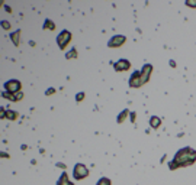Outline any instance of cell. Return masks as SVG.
Wrapping results in <instances>:
<instances>
[{
    "label": "cell",
    "mask_w": 196,
    "mask_h": 185,
    "mask_svg": "<svg viewBox=\"0 0 196 185\" xmlns=\"http://www.w3.org/2000/svg\"><path fill=\"white\" fill-rule=\"evenodd\" d=\"M196 162V151L192 147H182L179 152L174 155L172 162H168V168L177 169V168H185V166H190Z\"/></svg>",
    "instance_id": "6da1fadb"
},
{
    "label": "cell",
    "mask_w": 196,
    "mask_h": 185,
    "mask_svg": "<svg viewBox=\"0 0 196 185\" xmlns=\"http://www.w3.org/2000/svg\"><path fill=\"white\" fill-rule=\"evenodd\" d=\"M73 176H74V180H77V181L84 180V178L89 176V169L86 168L83 163H76L73 168Z\"/></svg>",
    "instance_id": "7a4b0ae2"
},
{
    "label": "cell",
    "mask_w": 196,
    "mask_h": 185,
    "mask_svg": "<svg viewBox=\"0 0 196 185\" xmlns=\"http://www.w3.org/2000/svg\"><path fill=\"white\" fill-rule=\"evenodd\" d=\"M71 33L68 32V31H62L58 36H57V44H58V48L60 49H66V46H67L70 42H71Z\"/></svg>",
    "instance_id": "3957f363"
},
{
    "label": "cell",
    "mask_w": 196,
    "mask_h": 185,
    "mask_svg": "<svg viewBox=\"0 0 196 185\" xmlns=\"http://www.w3.org/2000/svg\"><path fill=\"white\" fill-rule=\"evenodd\" d=\"M5 91L6 92H10V94H15V92H19L21 88H22V84L19 80H9V81L5 82Z\"/></svg>",
    "instance_id": "277c9868"
},
{
    "label": "cell",
    "mask_w": 196,
    "mask_h": 185,
    "mask_svg": "<svg viewBox=\"0 0 196 185\" xmlns=\"http://www.w3.org/2000/svg\"><path fill=\"white\" fill-rule=\"evenodd\" d=\"M141 85H144L142 75H141V71H135V72H132V75H131V78H129V87L140 88Z\"/></svg>",
    "instance_id": "5b68a950"
},
{
    "label": "cell",
    "mask_w": 196,
    "mask_h": 185,
    "mask_svg": "<svg viewBox=\"0 0 196 185\" xmlns=\"http://www.w3.org/2000/svg\"><path fill=\"white\" fill-rule=\"evenodd\" d=\"M125 41H126V38L123 35H115V36H112V38L109 39L107 46L109 48H119V46H122L125 44Z\"/></svg>",
    "instance_id": "8992f818"
},
{
    "label": "cell",
    "mask_w": 196,
    "mask_h": 185,
    "mask_svg": "<svg viewBox=\"0 0 196 185\" xmlns=\"http://www.w3.org/2000/svg\"><path fill=\"white\" fill-rule=\"evenodd\" d=\"M151 74H153V65L151 64H145V65L141 68V75H142V81H144V84L148 82Z\"/></svg>",
    "instance_id": "52a82bcc"
},
{
    "label": "cell",
    "mask_w": 196,
    "mask_h": 185,
    "mask_svg": "<svg viewBox=\"0 0 196 185\" xmlns=\"http://www.w3.org/2000/svg\"><path fill=\"white\" fill-rule=\"evenodd\" d=\"M115 67V71H119V72H122V71H128L131 68V62L128 60H119L118 62L113 64Z\"/></svg>",
    "instance_id": "ba28073f"
},
{
    "label": "cell",
    "mask_w": 196,
    "mask_h": 185,
    "mask_svg": "<svg viewBox=\"0 0 196 185\" xmlns=\"http://www.w3.org/2000/svg\"><path fill=\"white\" fill-rule=\"evenodd\" d=\"M2 96H3L5 98H7V100H10V101H19V100H22L23 98V92L19 91V92H15V94H10V92L3 91Z\"/></svg>",
    "instance_id": "9c48e42d"
},
{
    "label": "cell",
    "mask_w": 196,
    "mask_h": 185,
    "mask_svg": "<svg viewBox=\"0 0 196 185\" xmlns=\"http://www.w3.org/2000/svg\"><path fill=\"white\" fill-rule=\"evenodd\" d=\"M57 185H74V184L73 182H70L67 172H62L61 176H60V180H58V182H57Z\"/></svg>",
    "instance_id": "30bf717a"
},
{
    "label": "cell",
    "mask_w": 196,
    "mask_h": 185,
    "mask_svg": "<svg viewBox=\"0 0 196 185\" xmlns=\"http://www.w3.org/2000/svg\"><path fill=\"white\" fill-rule=\"evenodd\" d=\"M150 125H151L153 129H158L161 126V119L157 117V116H153V117H150Z\"/></svg>",
    "instance_id": "8fae6325"
},
{
    "label": "cell",
    "mask_w": 196,
    "mask_h": 185,
    "mask_svg": "<svg viewBox=\"0 0 196 185\" xmlns=\"http://www.w3.org/2000/svg\"><path fill=\"white\" fill-rule=\"evenodd\" d=\"M128 114H131V113H129V110H128V109H125V110H123V111H122V113H121V114L118 116L116 122H118V123H122L123 120L126 119V116H128Z\"/></svg>",
    "instance_id": "7c38bea8"
},
{
    "label": "cell",
    "mask_w": 196,
    "mask_h": 185,
    "mask_svg": "<svg viewBox=\"0 0 196 185\" xmlns=\"http://www.w3.org/2000/svg\"><path fill=\"white\" fill-rule=\"evenodd\" d=\"M19 36H21V31H16L15 33H10V39L13 41V44L16 45H19Z\"/></svg>",
    "instance_id": "4fadbf2b"
},
{
    "label": "cell",
    "mask_w": 196,
    "mask_h": 185,
    "mask_svg": "<svg viewBox=\"0 0 196 185\" xmlns=\"http://www.w3.org/2000/svg\"><path fill=\"white\" fill-rule=\"evenodd\" d=\"M44 29L47 31V29H50V31H54L55 29V23L52 22V20H50V19H47L44 23Z\"/></svg>",
    "instance_id": "5bb4252c"
},
{
    "label": "cell",
    "mask_w": 196,
    "mask_h": 185,
    "mask_svg": "<svg viewBox=\"0 0 196 185\" xmlns=\"http://www.w3.org/2000/svg\"><path fill=\"white\" fill-rule=\"evenodd\" d=\"M6 119L16 120V119H17V111H13V110H7V111H6Z\"/></svg>",
    "instance_id": "9a60e30c"
},
{
    "label": "cell",
    "mask_w": 196,
    "mask_h": 185,
    "mask_svg": "<svg viewBox=\"0 0 196 185\" xmlns=\"http://www.w3.org/2000/svg\"><path fill=\"white\" fill-rule=\"evenodd\" d=\"M66 58H67V60H71V58H77V49L73 48L71 51H70V52H67Z\"/></svg>",
    "instance_id": "2e32d148"
},
{
    "label": "cell",
    "mask_w": 196,
    "mask_h": 185,
    "mask_svg": "<svg viewBox=\"0 0 196 185\" xmlns=\"http://www.w3.org/2000/svg\"><path fill=\"white\" fill-rule=\"evenodd\" d=\"M97 185H111V180L106 178V176H103V178H100L97 181Z\"/></svg>",
    "instance_id": "e0dca14e"
},
{
    "label": "cell",
    "mask_w": 196,
    "mask_h": 185,
    "mask_svg": "<svg viewBox=\"0 0 196 185\" xmlns=\"http://www.w3.org/2000/svg\"><path fill=\"white\" fill-rule=\"evenodd\" d=\"M84 97H86V96H84V92H78L77 96H76V101H77V103H80L81 100H84Z\"/></svg>",
    "instance_id": "ac0fdd59"
},
{
    "label": "cell",
    "mask_w": 196,
    "mask_h": 185,
    "mask_svg": "<svg viewBox=\"0 0 196 185\" xmlns=\"http://www.w3.org/2000/svg\"><path fill=\"white\" fill-rule=\"evenodd\" d=\"M2 27L7 31V29H10V23L7 22V20H3V22H2Z\"/></svg>",
    "instance_id": "d6986e66"
},
{
    "label": "cell",
    "mask_w": 196,
    "mask_h": 185,
    "mask_svg": "<svg viewBox=\"0 0 196 185\" xmlns=\"http://www.w3.org/2000/svg\"><path fill=\"white\" fill-rule=\"evenodd\" d=\"M186 6H190V7H196V0H187Z\"/></svg>",
    "instance_id": "ffe728a7"
},
{
    "label": "cell",
    "mask_w": 196,
    "mask_h": 185,
    "mask_svg": "<svg viewBox=\"0 0 196 185\" xmlns=\"http://www.w3.org/2000/svg\"><path fill=\"white\" fill-rule=\"evenodd\" d=\"M55 92V90L54 88H48L47 91H45V96H51V94H54Z\"/></svg>",
    "instance_id": "44dd1931"
},
{
    "label": "cell",
    "mask_w": 196,
    "mask_h": 185,
    "mask_svg": "<svg viewBox=\"0 0 196 185\" xmlns=\"http://www.w3.org/2000/svg\"><path fill=\"white\" fill-rule=\"evenodd\" d=\"M6 111H7V110H5V109L0 110V117H2V119H6Z\"/></svg>",
    "instance_id": "7402d4cb"
},
{
    "label": "cell",
    "mask_w": 196,
    "mask_h": 185,
    "mask_svg": "<svg viewBox=\"0 0 196 185\" xmlns=\"http://www.w3.org/2000/svg\"><path fill=\"white\" fill-rule=\"evenodd\" d=\"M131 122H132V123L135 122V113H131Z\"/></svg>",
    "instance_id": "603a6c76"
}]
</instances>
